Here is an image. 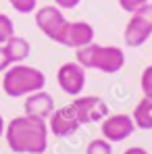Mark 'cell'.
Returning <instances> with one entry per match:
<instances>
[{
    "instance_id": "cell-1",
    "label": "cell",
    "mask_w": 152,
    "mask_h": 154,
    "mask_svg": "<svg viewBox=\"0 0 152 154\" xmlns=\"http://www.w3.org/2000/svg\"><path fill=\"white\" fill-rule=\"evenodd\" d=\"M6 144L17 154H44L48 148V123L38 117H15L4 129Z\"/></svg>"
},
{
    "instance_id": "cell-2",
    "label": "cell",
    "mask_w": 152,
    "mask_h": 154,
    "mask_svg": "<svg viewBox=\"0 0 152 154\" xmlns=\"http://www.w3.org/2000/svg\"><path fill=\"white\" fill-rule=\"evenodd\" d=\"M75 60L88 71H100V73H119L125 67V52L119 46H100V44H88L75 50Z\"/></svg>"
},
{
    "instance_id": "cell-3",
    "label": "cell",
    "mask_w": 152,
    "mask_h": 154,
    "mask_svg": "<svg viewBox=\"0 0 152 154\" xmlns=\"http://www.w3.org/2000/svg\"><path fill=\"white\" fill-rule=\"evenodd\" d=\"M46 85V75L36 69V67H29V65H11L6 71H4V77H2V90L6 96L11 98H23V96H29L33 92H40L44 90Z\"/></svg>"
},
{
    "instance_id": "cell-4",
    "label": "cell",
    "mask_w": 152,
    "mask_h": 154,
    "mask_svg": "<svg viewBox=\"0 0 152 154\" xmlns=\"http://www.w3.org/2000/svg\"><path fill=\"white\" fill-rule=\"evenodd\" d=\"M152 35V4H144L140 11L131 13V19L127 21L123 40L129 48H140L144 46Z\"/></svg>"
},
{
    "instance_id": "cell-5",
    "label": "cell",
    "mask_w": 152,
    "mask_h": 154,
    "mask_svg": "<svg viewBox=\"0 0 152 154\" xmlns=\"http://www.w3.org/2000/svg\"><path fill=\"white\" fill-rule=\"evenodd\" d=\"M36 25L46 38H50L52 42L58 44L65 31V25H67V19L56 4H48V6L36 8Z\"/></svg>"
},
{
    "instance_id": "cell-6",
    "label": "cell",
    "mask_w": 152,
    "mask_h": 154,
    "mask_svg": "<svg viewBox=\"0 0 152 154\" xmlns=\"http://www.w3.org/2000/svg\"><path fill=\"white\" fill-rule=\"evenodd\" d=\"M71 104L75 108L77 119L81 125L102 123L110 115V108H108L106 100H102L100 96H77V98H73Z\"/></svg>"
},
{
    "instance_id": "cell-7",
    "label": "cell",
    "mask_w": 152,
    "mask_h": 154,
    "mask_svg": "<svg viewBox=\"0 0 152 154\" xmlns=\"http://www.w3.org/2000/svg\"><path fill=\"white\" fill-rule=\"evenodd\" d=\"M135 123L133 117L125 115V112H117V115H108L104 121L100 123V133L104 140H108L110 144L117 142H125L135 133Z\"/></svg>"
},
{
    "instance_id": "cell-8",
    "label": "cell",
    "mask_w": 152,
    "mask_h": 154,
    "mask_svg": "<svg viewBox=\"0 0 152 154\" xmlns=\"http://www.w3.org/2000/svg\"><path fill=\"white\" fill-rule=\"evenodd\" d=\"M56 81H58V88H60L65 94L77 98V96H81V92L85 90V81H88L85 69H83L77 60L65 63V65H60L58 71H56Z\"/></svg>"
},
{
    "instance_id": "cell-9",
    "label": "cell",
    "mask_w": 152,
    "mask_h": 154,
    "mask_svg": "<svg viewBox=\"0 0 152 154\" xmlns=\"http://www.w3.org/2000/svg\"><path fill=\"white\" fill-rule=\"evenodd\" d=\"M46 123H48V131L56 137H71L81 127L73 104H65L60 108H54V112L50 115V119Z\"/></svg>"
},
{
    "instance_id": "cell-10",
    "label": "cell",
    "mask_w": 152,
    "mask_h": 154,
    "mask_svg": "<svg viewBox=\"0 0 152 154\" xmlns=\"http://www.w3.org/2000/svg\"><path fill=\"white\" fill-rule=\"evenodd\" d=\"M94 35H96V31L88 21H67L58 44H63L67 48H73V50H79V48L92 44Z\"/></svg>"
},
{
    "instance_id": "cell-11",
    "label": "cell",
    "mask_w": 152,
    "mask_h": 154,
    "mask_svg": "<svg viewBox=\"0 0 152 154\" xmlns=\"http://www.w3.org/2000/svg\"><path fill=\"white\" fill-rule=\"evenodd\" d=\"M23 108H25V115H29V117H38V119L48 121L50 115L54 112V100L48 92L40 90V92H33V94L25 96Z\"/></svg>"
},
{
    "instance_id": "cell-12",
    "label": "cell",
    "mask_w": 152,
    "mask_h": 154,
    "mask_svg": "<svg viewBox=\"0 0 152 154\" xmlns=\"http://www.w3.org/2000/svg\"><path fill=\"white\" fill-rule=\"evenodd\" d=\"M4 46V50L8 54V58H11V63L13 65H19V63H23L27 56H29V52H31V46H29V42H27L25 38H21V35H13L6 44H2Z\"/></svg>"
},
{
    "instance_id": "cell-13",
    "label": "cell",
    "mask_w": 152,
    "mask_h": 154,
    "mask_svg": "<svg viewBox=\"0 0 152 154\" xmlns=\"http://www.w3.org/2000/svg\"><path fill=\"white\" fill-rule=\"evenodd\" d=\"M131 117H133V123H135L138 129L150 131L152 129V98H146L144 96L140 102L135 104Z\"/></svg>"
},
{
    "instance_id": "cell-14",
    "label": "cell",
    "mask_w": 152,
    "mask_h": 154,
    "mask_svg": "<svg viewBox=\"0 0 152 154\" xmlns=\"http://www.w3.org/2000/svg\"><path fill=\"white\" fill-rule=\"evenodd\" d=\"M85 154H113V144L104 137H96L88 144Z\"/></svg>"
},
{
    "instance_id": "cell-15",
    "label": "cell",
    "mask_w": 152,
    "mask_h": 154,
    "mask_svg": "<svg viewBox=\"0 0 152 154\" xmlns=\"http://www.w3.org/2000/svg\"><path fill=\"white\" fill-rule=\"evenodd\" d=\"M15 35V25H13V19L4 13H0V46L6 44L11 38Z\"/></svg>"
},
{
    "instance_id": "cell-16",
    "label": "cell",
    "mask_w": 152,
    "mask_h": 154,
    "mask_svg": "<svg viewBox=\"0 0 152 154\" xmlns=\"http://www.w3.org/2000/svg\"><path fill=\"white\" fill-rule=\"evenodd\" d=\"M8 2H11V6H13L17 13H21V15L36 13V8H38V0H8Z\"/></svg>"
},
{
    "instance_id": "cell-17",
    "label": "cell",
    "mask_w": 152,
    "mask_h": 154,
    "mask_svg": "<svg viewBox=\"0 0 152 154\" xmlns=\"http://www.w3.org/2000/svg\"><path fill=\"white\" fill-rule=\"evenodd\" d=\"M140 88H142V94H144L146 98H152V65H148V67L142 71Z\"/></svg>"
},
{
    "instance_id": "cell-18",
    "label": "cell",
    "mask_w": 152,
    "mask_h": 154,
    "mask_svg": "<svg viewBox=\"0 0 152 154\" xmlns=\"http://www.w3.org/2000/svg\"><path fill=\"white\" fill-rule=\"evenodd\" d=\"M144 4H148V0H119V6L125 11V13H135V11H140Z\"/></svg>"
},
{
    "instance_id": "cell-19",
    "label": "cell",
    "mask_w": 152,
    "mask_h": 154,
    "mask_svg": "<svg viewBox=\"0 0 152 154\" xmlns=\"http://www.w3.org/2000/svg\"><path fill=\"white\" fill-rule=\"evenodd\" d=\"M11 65H13V63H11L8 54H6V50H4V46H0V73H4Z\"/></svg>"
},
{
    "instance_id": "cell-20",
    "label": "cell",
    "mask_w": 152,
    "mask_h": 154,
    "mask_svg": "<svg viewBox=\"0 0 152 154\" xmlns=\"http://www.w3.org/2000/svg\"><path fill=\"white\" fill-rule=\"evenodd\" d=\"M79 2H81V0H54V4H56L60 11H71V8H75Z\"/></svg>"
},
{
    "instance_id": "cell-21",
    "label": "cell",
    "mask_w": 152,
    "mask_h": 154,
    "mask_svg": "<svg viewBox=\"0 0 152 154\" xmlns=\"http://www.w3.org/2000/svg\"><path fill=\"white\" fill-rule=\"evenodd\" d=\"M123 154H148L146 148H140V146H131V148H127Z\"/></svg>"
},
{
    "instance_id": "cell-22",
    "label": "cell",
    "mask_w": 152,
    "mask_h": 154,
    "mask_svg": "<svg viewBox=\"0 0 152 154\" xmlns=\"http://www.w3.org/2000/svg\"><path fill=\"white\" fill-rule=\"evenodd\" d=\"M4 129H6V123H4V117L0 115V137L4 135Z\"/></svg>"
}]
</instances>
